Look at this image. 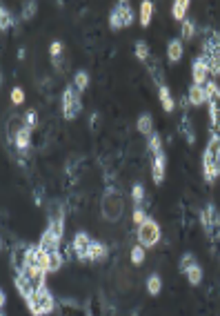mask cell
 Listing matches in <instances>:
<instances>
[{
  "label": "cell",
  "instance_id": "cell-1",
  "mask_svg": "<svg viewBox=\"0 0 220 316\" xmlns=\"http://www.w3.org/2000/svg\"><path fill=\"white\" fill-rule=\"evenodd\" d=\"M100 212H103V218L107 223L120 221L122 212H125V196H122V191L113 187V185H109L103 191V198H100Z\"/></svg>",
  "mask_w": 220,
  "mask_h": 316
},
{
  "label": "cell",
  "instance_id": "cell-38",
  "mask_svg": "<svg viewBox=\"0 0 220 316\" xmlns=\"http://www.w3.org/2000/svg\"><path fill=\"white\" fill-rule=\"evenodd\" d=\"M131 263H133V265H142V263H145V247H142V245H133Z\"/></svg>",
  "mask_w": 220,
  "mask_h": 316
},
{
  "label": "cell",
  "instance_id": "cell-2",
  "mask_svg": "<svg viewBox=\"0 0 220 316\" xmlns=\"http://www.w3.org/2000/svg\"><path fill=\"white\" fill-rule=\"evenodd\" d=\"M203 176L205 183H214L220 176V138H212L203 152Z\"/></svg>",
  "mask_w": 220,
  "mask_h": 316
},
{
  "label": "cell",
  "instance_id": "cell-28",
  "mask_svg": "<svg viewBox=\"0 0 220 316\" xmlns=\"http://www.w3.org/2000/svg\"><path fill=\"white\" fill-rule=\"evenodd\" d=\"M194 36H196V22L187 18V20H183V27H180V40H191Z\"/></svg>",
  "mask_w": 220,
  "mask_h": 316
},
{
  "label": "cell",
  "instance_id": "cell-45",
  "mask_svg": "<svg viewBox=\"0 0 220 316\" xmlns=\"http://www.w3.org/2000/svg\"><path fill=\"white\" fill-rule=\"evenodd\" d=\"M22 100H25V92H22L20 87L11 89V103H13V105H20Z\"/></svg>",
  "mask_w": 220,
  "mask_h": 316
},
{
  "label": "cell",
  "instance_id": "cell-30",
  "mask_svg": "<svg viewBox=\"0 0 220 316\" xmlns=\"http://www.w3.org/2000/svg\"><path fill=\"white\" fill-rule=\"evenodd\" d=\"M133 51H136V58L142 60V63H147V60L151 58V51H149V47H147L145 40H138L136 47H133Z\"/></svg>",
  "mask_w": 220,
  "mask_h": 316
},
{
  "label": "cell",
  "instance_id": "cell-29",
  "mask_svg": "<svg viewBox=\"0 0 220 316\" xmlns=\"http://www.w3.org/2000/svg\"><path fill=\"white\" fill-rule=\"evenodd\" d=\"M160 290H162L160 276H158V274H149V276H147V292H149L151 296H156V294H160Z\"/></svg>",
  "mask_w": 220,
  "mask_h": 316
},
{
  "label": "cell",
  "instance_id": "cell-11",
  "mask_svg": "<svg viewBox=\"0 0 220 316\" xmlns=\"http://www.w3.org/2000/svg\"><path fill=\"white\" fill-rule=\"evenodd\" d=\"M18 274L27 276V279H29V283L33 285V290H42V287H47V285H45L47 270H40V267H31V265H27L25 270L18 272Z\"/></svg>",
  "mask_w": 220,
  "mask_h": 316
},
{
  "label": "cell",
  "instance_id": "cell-18",
  "mask_svg": "<svg viewBox=\"0 0 220 316\" xmlns=\"http://www.w3.org/2000/svg\"><path fill=\"white\" fill-rule=\"evenodd\" d=\"M183 40L180 38H171L169 42H167V58H169V63H178L180 58H183Z\"/></svg>",
  "mask_w": 220,
  "mask_h": 316
},
{
  "label": "cell",
  "instance_id": "cell-36",
  "mask_svg": "<svg viewBox=\"0 0 220 316\" xmlns=\"http://www.w3.org/2000/svg\"><path fill=\"white\" fill-rule=\"evenodd\" d=\"M36 9H38V2H22V20H31L33 16H36Z\"/></svg>",
  "mask_w": 220,
  "mask_h": 316
},
{
  "label": "cell",
  "instance_id": "cell-35",
  "mask_svg": "<svg viewBox=\"0 0 220 316\" xmlns=\"http://www.w3.org/2000/svg\"><path fill=\"white\" fill-rule=\"evenodd\" d=\"M209 65V74L212 76H220V51L218 54H212L209 58H205Z\"/></svg>",
  "mask_w": 220,
  "mask_h": 316
},
{
  "label": "cell",
  "instance_id": "cell-6",
  "mask_svg": "<svg viewBox=\"0 0 220 316\" xmlns=\"http://www.w3.org/2000/svg\"><path fill=\"white\" fill-rule=\"evenodd\" d=\"M158 241H160V225H158L154 218H147V221L138 227V243L147 250V247L158 245Z\"/></svg>",
  "mask_w": 220,
  "mask_h": 316
},
{
  "label": "cell",
  "instance_id": "cell-23",
  "mask_svg": "<svg viewBox=\"0 0 220 316\" xmlns=\"http://www.w3.org/2000/svg\"><path fill=\"white\" fill-rule=\"evenodd\" d=\"M189 103L194 105V107H200V105L207 103L205 87H200V85H191V87H189Z\"/></svg>",
  "mask_w": 220,
  "mask_h": 316
},
{
  "label": "cell",
  "instance_id": "cell-37",
  "mask_svg": "<svg viewBox=\"0 0 220 316\" xmlns=\"http://www.w3.org/2000/svg\"><path fill=\"white\" fill-rule=\"evenodd\" d=\"M0 27H2V31H7L9 27H13V16L7 11V7L0 9Z\"/></svg>",
  "mask_w": 220,
  "mask_h": 316
},
{
  "label": "cell",
  "instance_id": "cell-19",
  "mask_svg": "<svg viewBox=\"0 0 220 316\" xmlns=\"http://www.w3.org/2000/svg\"><path fill=\"white\" fill-rule=\"evenodd\" d=\"M113 11L120 16L122 20V27H129L133 22V11H131V4L127 2V0H120V2H116V7H113Z\"/></svg>",
  "mask_w": 220,
  "mask_h": 316
},
{
  "label": "cell",
  "instance_id": "cell-43",
  "mask_svg": "<svg viewBox=\"0 0 220 316\" xmlns=\"http://www.w3.org/2000/svg\"><path fill=\"white\" fill-rule=\"evenodd\" d=\"M220 92L218 89V85H216V80H209L207 85H205V96H207V103H209V98H214Z\"/></svg>",
  "mask_w": 220,
  "mask_h": 316
},
{
  "label": "cell",
  "instance_id": "cell-27",
  "mask_svg": "<svg viewBox=\"0 0 220 316\" xmlns=\"http://www.w3.org/2000/svg\"><path fill=\"white\" fill-rule=\"evenodd\" d=\"M65 265V256L60 252L49 254V261H47V272H58Z\"/></svg>",
  "mask_w": 220,
  "mask_h": 316
},
{
  "label": "cell",
  "instance_id": "cell-34",
  "mask_svg": "<svg viewBox=\"0 0 220 316\" xmlns=\"http://www.w3.org/2000/svg\"><path fill=\"white\" fill-rule=\"evenodd\" d=\"M194 265H196V256L191 252H187V254H183V256H180L178 270L183 272V274H187V270H189V267H194Z\"/></svg>",
  "mask_w": 220,
  "mask_h": 316
},
{
  "label": "cell",
  "instance_id": "cell-32",
  "mask_svg": "<svg viewBox=\"0 0 220 316\" xmlns=\"http://www.w3.org/2000/svg\"><path fill=\"white\" fill-rule=\"evenodd\" d=\"M147 147H149V152H151V154H154V156H160V154H165V152H162V138L158 136L156 132L149 136V143H147Z\"/></svg>",
  "mask_w": 220,
  "mask_h": 316
},
{
  "label": "cell",
  "instance_id": "cell-4",
  "mask_svg": "<svg viewBox=\"0 0 220 316\" xmlns=\"http://www.w3.org/2000/svg\"><path fill=\"white\" fill-rule=\"evenodd\" d=\"M80 112H83L80 92L74 87V85H69V87H65V92H63V116L67 118V121H74Z\"/></svg>",
  "mask_w": 220,
  "mask_h": 316
},
{
  "label": "cell",
  "instance_id": "cell-48",
  "mask_svg": "<svg viewBox=\"0 0 220 316\" xmlns=\"http://www.w3.org/2000/svg\"><path fill=\"white\" fill-rule=\"evenodd\" d=\"M0 316H7V314H4V312H2V314H0Z\"/></svg>",
  "mask_w": 220,
  "mask_h": 316
},
{
  "label": "cell",
  "instance_id": "cell-33",
  "mask_svg": "<svg viewBox=\"0 0 220 316\" xmlns=\"http://www.w3.org/2000/svg\"><path fill=\"white\" fill-rule=\"evenodd\" d=\"M74 87L78 89V92H85V89L89 87V74H87V71H76V76H74Z\"/></svg>",
  "mask_w": 220,
  "mask_h": 316
},
{
  "label": "cell",
  "instance_id": "cell-16",
  "mask_svg": "<svg viewBox=\"0 0 220 316\" xmlns=\"http://www.w3.org/2000/svg\"><path fill=\"white\" fill-rule=\"evenodd\" d=\"M165 167H167V158L165 154L154 156V162H151V178H154L156 185H160L165 180Z\"/></svg>",
  "mask_w": 220,
  "mask_h": 316
},
{
  "label": "cell",
  "instance_id": "cell-8",
  "mask_svg": "<svg viewBox=\"0 0 220 316\" xmlns=\"http://www.w3.org/2000/svg\"><path fill=\"white\" fill-rule=\"evenodd\" d=\"M31 247L33 245H27V243H18V245H13V250H11V265H13V270H16V274L27 267V258H29Z\"/></svg>",
  "mask_w": 220,
  "mask_h": 316
},
{
  "label": "cell",
  "instance_id": "cell-21",
  "mask_svg": "<svg viewBox=\"0 0 220 316\" xmlns=\"http://www.w3.org/2000/svg\"><path fill=\"white\" fill-rule=\"evenodd\" d=\"M136 127L140 134H145V136H151L154 134V116L151 114H140L136 121Z\"/></svg>",
  "mask_w": 220,
  "mask_h": 316
},
{
  "label": "cell",
  "instance_id": "cell-14",
  "mask_svg": "<svg viewBox=\"0 0 220 316\" xmlns=\"http://www.w3.org/2000/svg\"><path fill=\"white\" fill-rule=\"evenodd\" d=\"M38 247H40L42 252H47V254L60 252V238L54 236L49 229H45V232H42V236H40V243H38Z\"/></svg>",
  "mask_w": 220,
  "mask_h": 316
},
{
  "label": "cell",
  "instance_id": "cell-22",
  "mask_svg": "<svg viewBox=\"0 0 220 316\" xmlns=\"http://www.w3.org/2000/svg\"><path fill=\"white\" fill-rule=\"evenodd\" d=\"M107 254H109V250H107V245H105V243L94 241L92 243V250H89V261H92V263L105 261V258H107Z\"/></svg>",
  "mask_w": 220,
  "mask_h": 316
},
{
  "label": "cell",
  "instance_id": "cell-20",
  "mask_svg": "<svg viewBox=\"0 0 220 316\" xmlns=\"http://www.w3.org/2000/svg\"><path fill=\"white\" fill-rule=\"evenodd\" d=\"M13 285H16V290H18V294L22 296V299H29V296L33 294V285L29 283V279H27V276H22V274H16V279H13Z\"/></svg>",
  "mask_w": 220,
  "mask_h": 316
},
{
  "label": "cell",
  "instance_id": "cell-44",
  "mask_svg": "<svg viewBox=\"0 0 220 316\" xmlns=\"http://www.w3.org/2000/svg\"><path fill=\"white\" fill-rule=\"evenodd\" d=\"M63 42L60 40H54L51 42V47H49V54H51V58H58V56H63Z\"/></svg>",
  "mask_w": 220,
  "mask_h": 316
},
{
  "label": "cell",
  "instance_id": "cell-17",
  "mask_svg": "<svg viewBox=\"0 0 220 316\" xmlns=\"http://www.w3.org/2000/svg\"><path fill=\"white\" fill-rule=\"evenodd\" d=\"M178 129L180 134H183V138L189 143V145H194L196 143V132H194V123H191V118L187 116V114H183L178 121Z\"/></svg>",
  "mask_w": 220,
  "mask_h": 316
},
{
  "label": "cell",
  "instance_id": "cell-39",
  "mask_svg": "<svg viewBox=\"0 0 220 316\" xmlns=\"http://www.w3.org/2000/svg\"><path fill=\"white\" fill-rule=\"evenodd\" d=\"M131 198H133V203H136V207H140L142 198H145V189H142V185H140V183L133 185V189H131Z\"/></svg>",
  "mask_w": 220,
  "mask_h": 316
},
{
  "label": "cell",
  "instance_id": "cell-26",
  "mask_svg": "<svg viewBox=\"0 0 220 316\" xmlns=\"http://www.w3.org/2000/svg\"><path fill=\"white\" fill-rule=\"evenodd\" d=\"M151 16H154V2H149V0H145V2L140 4V25L147 27L151 22Z\"/></svg>",
  "mask_w": 220,
  "mask_h": 316
},
{
  "label": "cell",
  "instance_id": "cell-40",
  "mask_svg": "<svg viewBox=\"0 0 220 316\" xmlns=\"http://www.w3.org/2000/svg\"><path fill=\"white\" fill-rule=\"evenodd\" d=\"M109 27H111L113 31L122 29V20H120V16H118V13L113 11V9H111V13H109Z\"/></svg>",
  "mask_w": 220,
  "mask_h": 316
},
{
  "label": "cell",
  "instance_id": "cell-24",
  "mask_svg": "<svg viewBox=\"0 0 220 316\" xmlns=\"http://www.w3.org/2000/svg\"><path fill=\"white\" fill-rule=\"evenodd\" d=\"M158 96H160V103H162V109H165L167 114H171L176 109V103H174V96H171V92H169V87H160L158 89Z\"/></svg>",
  "mask_w": 220,
  "mask_h": 316
},
{
  "label": "cell",
  "instance_id": "cell-5",
  "mask_svg": "<svg viewBox=\"0 0 220 316\" xmlns=\"http://www.w3.org/2000/svg\"><path fill=\"white\" fill-rule=\"evenodd\" d=\"M200 225H203L205 234H207L212 241H218V238H220V214H218V209L214 207L212 203L200 212Z\"/></svg>",
  "mask_w": 220,
  "mask_h": 316
},
{
  "label": "cell",
  "instance_id": "cell-12",
  "mask_svg": "<svg viewBox=\"0 0 220 316\" xmlns=\"http://www.w3.org/2000/svg\"><path fill=\"white\" fill-rule=\"evenodd\" d=\"M147 71H149L151 80L158 85V89L165 87V67L160 65V60H158L156 56H151V58L147 60Z\"/></svg>",
  "mask_w": 220,
  "mask_h": 316
},
{
  "label": "cell",
  "instance_id": "cell-41",
  "mask_svg": "<svg viewBox=\"0 0 220 316\" xmlns=\"http://www.w3.org/2000/svg\"><path fill=\"white\" fill-rule=\"evenodd\" d=\"M36 112H33V109H29V112H27L25 114V116H22V125H25V127H29V129H33V127H36Z\"/></svg>",
  "mask_w": 220,
  "mask_h": 316
},
{
  "label": "cell",
  "instance_id": "cell-42",
  "mask_svg": "<svg viewBox=\"0 0 220 316\" xmlns=\"http://www.w3.org/2000/svg\"><path fill=\"white\" fill-rule=\"evenodd\" d=\"M147 218H149V216H147V212H145L142 207H136V209H133V223H136L138 227H140V225L145 223Z\"/></svg>",
  "mask_w": 220,
  "mask_h": 316
},
{
  "label": "cell",
  "instance_id": "cell-13",
  "mask_svg": "<svg viewBox=\"0 0 220 316\" xmlns=\"http://www.w3.org/2000/svg\"><path fill=\"white\" fill-rule=\"evenodd\" d=\"M13 145H16V150L20 152V156L27 154V150H29V145H31V129L20 125V129L16 132V138H13Z\"/></svg>",
  "mask_w": 220,
  "mask_h": 316
},
{
  "label": "cell",
  "instance_id": "cell-15",
  "mask_svg": "<svg viewBox=\"0 0 220 316\" xmlns=\"http://www.w3.org/2000/svg\"><path fill=\"white\" fill-rule=\"evenodd\" d=\"M47 261H49V254L42 252L38 245H36V247H31L29 258H27V265H31V267H40V270H47Z\"/></svg>",
  "mask_w": 220,
  "mask_h": 316
},
{
  "label": "cell",
  "instance_id": "cell-9",
  "mask_svg": "<svg viewBox=\"0 0 220 316\" xmlns=\"http://www.w3.org/2000/svg\"><path fill=\"white\" fill-rule=\"evenodd\" d=\"M191 76H194V85L205 87V85L209 83V76L212 74H209V65L203 56H198V58L194 60V65H191Z\"/></svg>",
  "mask_w": 220,
  "mask_h": 316
},
{
  "label": "cell",
  "instance_id": "cell-3",
  "mask_svg": "<svg viewBox=\"0 0 220 316\" xmlns=\"http://www.w3.org/2000/svg\"><path fill=\"white\" fill-rule=\"evenodd\" d=\"M25 303H27V308H29V312L33 316H47L56 310V299L51 296V292L47 290V287L36 290Z\"/></svg>",
  "mask_w": 220,
  "mask_h": 316
},
{
  "label": "cell",
  "instance_id": "cell-31",
  "mask_svg": "<svg viewBox=\"0 0 220 316\" xmlns=\"http://www.w3.org/2000/svg\"><path fill=\"white\" fill-rule=\"evenodd\" d=\"M187 281H189V285H200V281H203V267L198 265V263H196L194 267H189L187 270Z\"/></svg>",
  "mask_w": 220,
  "mask_h": 316
},
{
  "label": "cell",
  "instance_id": "cell-7",
  "mask_svg": "<svg viewBox=\"0 0 220 316\" xmlns=\"http://www.w3.org/2000/svg\"><path fill=\"white\" fill-rule=\"evenodd\" d=\"M92 243H94V238L89 236L87 232H76L74 241H71V250H74L76 258H80V261H89V250H92Z\"/></svg>",
  "mask_w": 220,
  "mask_h": 316
},
{
  "label": "cell",
  "instance_id": "cell-10",
  "mask_svg": "<svg viewBox=\"0 0 220 316\" xmlns=\"http://www.w3.org/2000/svg\"><path fill=\"white\" fill-rule=\"evenodd\" d=\"M58 316H92L87 308L78 303V301H71V299H63L58 303Z\"/></svg>",
  "mask_w": 220,
  "mask_h": 316
},
{
  "label": "cell",
  "instance_id": "cell-47",
  "mask_svg": "<svg viewBox=\"0 0 220 316\" xmlns=\"http://www.w3.org/2000/svg\"><path fill=\"white\" fill-rule=\"evenodd\" d=\"M4 305H7V294L0 292V308H4Z\"/></svg>",
  "mask_w": 220,
  "mask_h": 316
},
{
  "label": "cell",
  "instance_id": "cell-46",
  "mask_svg": "<svg viewBox=\"0 0 220 316\" xmlns=\"http://www.w3.org/2000/svg\"><path fill=\"white\" fill-rule=\"evenodd\" d=\"M98 121H100V116H98V114H92V129H94V132H96V127H98Z\"/></svg>",
  "mask_w": 220,
  "mask_h": 316
},
{
  "label": "cell",
  "instance_id": "cell-25",
  "mask_svg": "<svg viewBox=\"0 0 220 316\" xmlns=\"http://www.w3.org/2000/svg\"><path fill=\"white\" fill-rule=\"evenodd\" d=\"M187 11H189V2L187 0H176L174 2V9H171V13H174L176 20H187Z\"/></svg>",
  "mask_w": 220,
  "mask_h": 316
}]
</instances>
